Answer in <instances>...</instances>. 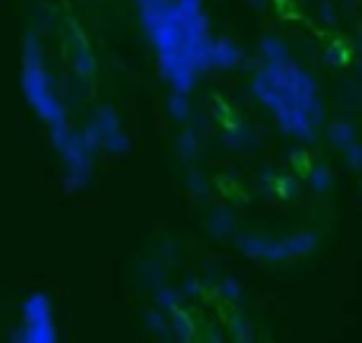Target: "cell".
Returning a JSON list of instances; mask_svg holds the SVG:
<instances>
[{
  "mask_svg": "<svg viewBox=\"0 0 362 343\" xmlns=\"http://www.w3.org/2000/svg\"><path fill=\"white\" fill-rule=\"evenodd\" d=\"M327 137H331V144L337 146V150H346V146L356 140V127H353L350 121H334V124L327 127Z\"/></svg>",
  "mask_w": 362,
  "mask_h": 343,
  "instance_id": "8fae6325",
  "label": "cell"
},
{
  "mask_svg": "<svg viewBox=\"0 0 362 343\" xmlns=\"http://www.w3.org/2000/svg\"><path fill=\"white\" fill-rule=\"evenodd\" d=\"M172 327H175V331H172L175 340H194V321L187 312L175 308V312H172Z\"/></svg>",
  "mask_w": 362,
  "mask_h": 343,
  "instance_id": "4fadbf2b",
  "label": "cell"
},
{
  "mask_svg": "<svg viewBox=\"0 0 362 343\" xmlns=\"http://www.w3.org/2000/svg\"><path fill=\"white\" fill-rule=\"evenodd\" d=\"M19 343H54L57 327H54V308L45 293H35L23 302V327L13 334Z\"/></svg>",
  "mask_w": 362,
  "mask_h": 343,
  "instance_id": "3957f363",
  "label": "cell"
},
{
  "mask_svg": "<svg viewBox=\"0 0 362 343\" xmlns=\"http://www.w3.org/2000/svg\"><path fill=\"white\" fill-rule=\"evenodd\" d=\"M57 156H61L64 169H67V187H83V185H89V178H93V159H95V153L86 146L83 134L74 131L70 144L64 146Z\"/></svg>",
  "mask_w": 362,
  "mask_h": 343,
  "instance_id": "277c9868",
  "label": "cell"
},
{
  "mask_svg": "<svg viewBox=\"0 0 362 343\" xmlns=\"http://www.w3.org/2000/svg\"><path fill=\"white\" fill-rule=\"evenodd\" d=\"M305 175H308V187H312L315 194H327V191L334 187V175H331V169H327L325 163L312 165V169H308Z\"/></svg>",
  "mask_w": 362,
  "mask_h": 343,
  "instance_id": "30bf717a",
  "label": "cell"
},
{
  "mask_svg": "<svg viewBox=\"0 0 362 343\" xmlns=\"http://www.w3.org/2000/svg\"><path fill=\"white\" fill-rule=\"evenodd\" d=\"M93 124L99 127V134H102V150H108V153H118V156H121V153H127V150H131V140H127L124 127H121L118 112H115L112 105H102L99 112H95Z\"/></svg>",
  "mask_w": 362,
  "mask_h": 343,
  "instance_id": "8992f818",
  "label": "cell"
},
{
  "mask_svg": "<svg viewBox=\"0 0 362 343\" xmlns=\"http://www.w3.org/2000/svg\"><path fill=\"white\" fill-rule=\"evenodd\" d=\"M23 93L29 99V105L38 112V118L48 124V131L67 127V112H64L54 86H51V76L45 74L42 45H38L35 35H25V45H23Z\"/></svg>",
  "mask_w": 362,
  "mask_h": 343,
  "instance_id": "7a4b0ae2",
  "label": "cell"
},
{
  "mask_svg": "<svg viewBox=\"0 0 362 343\" xmlns=\"http://www.w3.org/2000/svg\"><path fill=\"white\" fill-rule=\"evenodd\" d=\"M146 327H150L153 334H159V337H172V331H169L172 321L165 318L163 312H150V315H146Z\"/></svg>",
  "mask_w": 362,
  "mask_h": 343,
  "instance_id": "2e32d148",
  "label": "cell"
},
{
  "mask_svg": "<svg viewBox=\"0 0 362 343\" xmlns=\"http://www.w3.org/2000/svg\"><path fill=\"white\" fill-rule=\"evenodd\" d=\"M238 251L248 257H261V261H293V248H289V238H267V236H245L235 238Z\"/></svg>",
  "mask_w": 362,
  "mask_h": 343,
  "instance_id": "5b68a950",
  "label": "cell"
},
{
  "mask_svg": "<svg viewBox=\"0 0 362 343\" xmlns=\"http://www.w3.org/2000/svg\"><path fill=\"white\" fill-rule=\"evenodd\" d=\"M178 299H181L178 289H156V306L165 308V312H175V308H178Z\"/></svg>",
  "mask_w": 362,
  "mask_h": 343,
  "instance_id": "ac0fdd59",
  "label": "cell"
},
{
  "mask_svg": "<svg viewBox=\"0 0 362 343\" xmlns=\"http://www.w3.org/2000/svg\"><path fill=\"white\" fill-rule=\"evenodd\" d=\"M261 57H264V64H286V61H293V57H289V51H286V42H283L280 35H264L261 38Z\"/></svg>",
  "mask_w": 362,
  "mask_h": 343,
  "instance_id": "9c48e42d",
  "label": "cell"
},
{
  "mask_svg": "<svg viewBox=\"0 0 362 343\" xmlns=\"http://www.w3.org/2000/svg\"><path fill=\"white\" fill-rule=\"evenodd\" d=\"M213 61H216V70H229L242 64V48L232 38H216L213 42Z\"/></svg>",
  "mask_w": 362,
  "mask_h": 343,
  "instance_id": "ba28073f",
  "label": "cell"
},
{
  "mask_svg": "<svg viewBox=\"0 0 362 343\" xmlns=\"http://www.w3.org/2000/svg\"><path fill=\"white\" fill-rule=\"evenodd\" d=\"M226 144H229L232 150H248V146L255 144V134H248V131H245V127L232 124V131L226 134Z\"/></svg>",
  "mask_w": 362,
  "mask_h": 343,
  "instance_id": "9a60e30c",
  "label": "cell"
},
{
  "mask_svg": "<svg viewBox=\"0 0 362 343\" xmlns=\"http://www.w3.org/2000/svg\"><path fill=\"white\" fill-rule=\"evenodd\" d=\"M200 293V283L197 280H187L185 286H181V296H197Z\"/></svg>",
  "mask_w": 362,
  "mask_h": 343,
  "instance_id": "603a6c76",
  "label": "cell"
},
{
  "mask_svg": "<svg viewBox=\"0 0 362 343\" xmlns=\"http://www.w3.org/2000/svg\"><path fill=\"white\" fill-rule=\"evenodd\" d=\"M346 163H350V169H362V144H356V140H353V144L350 146H346Z\"/></svg>",
  "mask_w": 362,
  "mask_h": 343,
  "instance_id": "d6986e66",
  "label": "cell"
},
{
  "mask_svg": "<svg viewBox=\"0 0 362 343\" xmlns=\"http://www.w3.org/2000/svg\"><path fill=\"white\" fill-rule=\"evenodd\" d=\"M232 226H235V216H232L229 210H216L206 219V229H210L213 236H232Z\"/></svg>",
  "mask_w": 362,
  "mask_h": 343,
  "instance_id": "7c38bea8",
  "label": "cell"
},
{
  "mask_svg": "<svg viewBox=\"0 0 362 343\" xmlns=\"http://www.w3.org/2000/svg\"><path fill=\"white\" fill-rule=\"evenodd\" d=\"M219 293H223L226 299H232V302H238V299H242V286H238L235 280H223V286H219Z\"/></svg>",
  "mask_w": 362,
  "mask_h": 343,
  "instance_id": "44dd1931",
  "label": "cell"
},
{
  "mask_svg": "<svg viewBox=\"0 0 362 343\" xmlns=\"http://www.w3.org/2000/svg\"><path fill=\"white\" fill-rule=\"evenodd\" d=\"M232 327H235V331H232V337L235 340H251V331H245V327H248V321L245 318H232Z\"/></svg>",
  "mask_w": 362,
  "mask_h": 343,
  "instance_id": "7402d4cb",
  "label": "cell"
},
{
  "mask_svg": "<svg viewBox=\"0 0 362 343\" xmlns=\"http://www.w3.org/2000/svg\"><path fill=\"white\" fill-rule=\"evenodd\" d=\"M169 115H172L175 121H187V115H191V102H187V93H178V89H172Z\"/></svg>",
  "mask_w": 362,
  "mask_h": 343,
  "instance_id": "5bb4252c",
  "label": "cell"
},
{
  "mask_svg": "<svg viewBox=\"0 0 362 343\" xmlns=\"http://www.w3.org/2000/svg\"><path fill=\"white\" fill-rule=\"evenodd\" d=\"M178 156L181 159H194V156H197V134H194V131H185L178 137Z\"/></svg>",
  "mask_w": 362,
  "mask_h": 343,
  "instance_id": "e0dca14e",
  "label": "cell"
},
{
  "mask_svg": "<svg viewBox=\"0 0 362 343\" xmlns=\"http://www.w3.org/2000/svg\"><path fill=\"white\" fill-rule=\"evenodd\" d=\"M187 187H191L194 194H206V191H210V181H206L200 172H191V175H187Z\"/></svg>",
  "mask_w": 362,
  "mask_h": 343,
  "instance_id": "ffe728a7",
  "label": "cell"
},
{
  "mask_svg": "<svg viewBox=\"0 0 362 343\" xmlns=\"http://www.w3.org/2000/svg\"><path fill=\"white\" fill-rule=\"evenodd\" d=\"M67 38H70V57H74L76 74L89 80V76H93V70H95V61H93V51H89L86 38H83V32L76 29V25H70V29H67Z\"/></svg>",
  "mask_w": 362,
  "mask_h": 343,
  "instance_id": "52a82bcc",
  "label": "cell"
},
{
  "mask_svg": "<svg viewBox=\"0 0 362 343\" xmlns=\"http://www.w3.org/2000/svg\"><path fill=\"white\" fill-rule=\"evenodd\" d=\"M150 42L156 45L163 80L178 93H191L197 74L216 70L210 16L200 0H134Z\"/></svg>",
  "mask_w": 362,
  "mask_h": 343,
  "instance_id": "6da1fadb",
  "label": "cell"
}]
</instances>
